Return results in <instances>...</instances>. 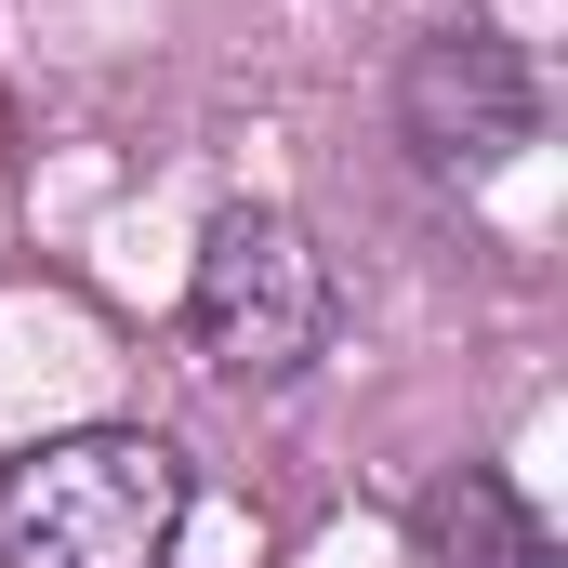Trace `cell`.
<instances>
[{"instance_id": "cell-1", "label": "cell", "mask_w": 568, "mask_h": 568, "mask_svg": "<svg viewBox=\"0 0 568 568\" xmlns=\"http://www.w3.org/2000/svg\"><path fill=\"white\" fill-rule=\"evenodd\" d=\"M185 449L145 424H80L0 463V568H172Z\"/></svg>"}, {"instance_id": "cell-2", "label": "cell", "mask_w": 568, "mask_h": 568, "mask_svg": "<svg viewBox=\"0 0 568 568\" xmlns=\"http://www.w3.org/2000/svg\"><path fill=\"white\" fill-rule=\"evenodd\" d=\"M185 331L225 384H304L331 344V265L291 212H212L199 278H185Z\"/></svg>"}, {"instance_id": "cell-3", "label": "cell", "mask_w": 568, "mask_h": 568, "mask_svg": "<svg viewBox=\"0 0 568 568\" xmlns=\"http://www.w3.org/2000/svg\"><path fill=\"white\" fill-rule=\"evenodd\" d=\"M397 133L424 145V172L489 185L516 145H542V80H529V53L503 27H436L397 67Z\"/></svg>"}, {"instance_id": "cell-4", "label": "cell", "mask_w": 568, "mask_h": 568, "mask_svg": "<svg viewBox=\"0 0 568 568\" xmlns=\"http://www.w3.org/2000/svg\"><path fill=\"white\" fill-rule=\"evenodd\" d=\"M410 556L424 568H556V529L516 503V476L463 463V476H436L410 503Z\"/></svg>"}]
</instances>
